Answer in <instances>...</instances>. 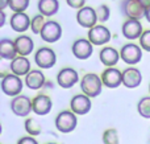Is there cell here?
Returning a JSON list of instances; mask_svg holds the SVG:
<instances>
[{"mask_svg": "<svg viewBox=\"0 0 150 144\" xmlns=\"http://www.w3.org/2000/svg\"><path fill=\"white\" fill-rule=\"evenodd\" d=\"M91 106L92 105H91L90 97H87L84 94L75 95L70 102L71 111H73L75 115H84V114H87L91 110Z\"/></svg>", "mask_w": 150, "mask_h": 144, "instance_id": "obj_14", "label": "cell"}, {"mask_svg": "<svg viewBox=\"0 0 150 144\" xmlns=\"http://www.w3.org/2000/svg\"><path fill=\"white\" fill-rule=\"evenodd\" d=\"M120 57L128 65H136L142 58V48L133 44V42L127 44L120 50Z\"/></svg>", "mask_w": 150, "mask_h": 144, "instance_id": "obj_6", "label": "cell"}, {"mask_svg": "<svg viewBox=\"0 0 150 144\" xmlns=\"http://www.w3.org/2000/svg\"><path fill=\"white\" fill-rule=\"evenodd\" d=\"M99 57H100V62L105 66H109V68H113V66L119 62L120 58H121L120 57V53L117 52L115 48H111V46L103 48V49L100 50Z\"/></svg>", "mask_w": 150, "mask_h": 144, "instance_id": "obj_20", "label": "cell"}, {"mask_svg": "<svg viewBox=\"0 0 150 144\" xmlns=\"http://www.w3.org/2000/svg\"><path fill=\"white\" fill-rule=\"evenodd\" d=\"M47 144H55V143H47Z\"/></svg>", "mask_w": 150, "mask_h": 144, "instance_id": "obj_39", "label": "cell"}, {"mask_svg": "<svg viewBox=\"0 0 150 144\" xmlns=\"http://www.w3.org/2000/svg\"><path fill=\"white\" fill-rule=\"evenodd\" d=\"M11 110L17 116H26L32 110V101L26 95H17L11 101Z\"/></svg>", "mask_w": 150, "mask_h": 144, "instance_id": "obj_8", "label": "cell"}, {"mask_svg": "<svg viewBox=\"0 0 150 144\" xmlns=\"http://www.w3.org/2000/svg\"><path fill=\"white\" fill-rule=\"evenodd\" d=\"M17 144H38V143H37V140L33 136H24L18 139Z\"/></svg>", "mask_w": 150, "mask_h": 144, "instance_id": "obj_33", "label": "cell"}, {"mask_svg": "<svg viewBox=\"0 0 150 144\" xmlns=\"http://www.w3.org/2000/svg\"><path fill=\"white\" fill-rule=\"evenodd\" d=\"M76 21L83 28L91 29L93 26H96V23H98L96 9H93L92 7H84L82 9H79L76 13Z\"/></svg>", "mask_w": 150, "mask_h": 144, "instance_id": "obj_10", "label": "cell"}, {"mask_svg": "<svg viewBox=\"0 0 150 144\" xmlns=\"http://www.w3.org/2000/svg\"><path fill=\"white\" fill-rule=\"evenodd\" d=\"M78 81H79L78 71L74 70L73 68H63L57 76L58 85L61 87H63V89H70Z\"/></svg>", "mask_w": 150, "mask_h": 144, "instance_id": "obj_13", "label": "cell"}, {"mask_svg": "<svg viewBox=\"0 0 150 144\" xmlns=\"http://www.w3.org/2000/svg\"><path fill=\"white\" fill-rule=\"evenodd\" d=\"M0 16H1V21H0V26H3L5 24V13H4V11H1L0 12Z\"/></svg>", "mask_w": 150, "mask_h": 144, "instance_id": "obj_35", "label": "cell"}, {"mask_svg": "<svg viewBox=\"0 0 150 144\" xmlns=\"http://www.w3.org/2000/svg\"><path fill=\"white\" fill-rule=\"evenodd\" d=\"M66 3L69 4V7L74 8V9H82L86 7V0H66Z\"/></svg>", "mask_w": 150, "mask_h": 144, "instance_id": "obj_32", "label": "cell"}, {"mask_svg": "<svg viewBox=\"0 0 150 144\" xmlns=\"http://www.w3.org/2000/svg\"><path fill=\"white\" fill-rule=\"evenodd\" d=\"M0 56L4 60L13 61L17 57V49H16L15 41L9 38H1L0 40Z\"/></svg>", "mask_w": 150, "mask_h": 144, "instance_id": "obj_23", "label": "cell"}, {"mask_svg": "<svg viewBox=\"0 0 150 144\" xmlns=\"http://www.w3.org/2000/svg\"><path fill=\"white\" fill-rule=\"evenodd\" d=\"M52 107L53 102L47 95L40 94L37 97H34L33 101H32V110L37 115H47L52 111Z\"/></svg>", "mask_w": 150, "mask_h": 144, "instance_id": "obj_16", "label": "cell"}, {"mask_svg": "<svg viewBox=\"0 0 150 144\" xmlns=\"http://www.w3.org/2000/svg\"><path fill=\"white\" fill-rule=\"evenodd\" d=\"M96 16H98V21L105 23L109 19V16H111V9H109V7L105 4H100L96 8Z\"/></svg>", "mask_w": 150, "mask_h": 144, "instance_id": "obj_30", "label": "cell"}, {"mask_svg": "<svg viewBox=\"0 0 150 144\" xmlns=\"http://www.w3.org/2000/svg\"><path fill=\"white\" fill-rule=\"evenodd\" d=\"M7 7H9V0H0V8H1V11H4Z\"/></svg>", "mask_w": 150, "mask_h": 144, "instance_id": "obj_34", "label": "cell"}, {"mask_svg": "<svg viewBox=\"0 0 150 144\" xmlns=\"http://www.w3.org/2000/svg\"><path fill=\"white\" fill-rule=\"evenodd\" d=\"M76 124L78 119L73 111H62L55 118V127L62 134H69V132L74 131Z\"/></svg>", "mask_w": 150, "mask_h": 144, "instance_id": "obj_3", "label": "cell"}, {"mask_svg": "<svg viewBox=\"0 0 150 144\" xmlns=\"http://www.w3.org/2000/svg\"><path fill=\"white\" fill-rule=\"evenodd\" d=\"M145 19L150 23V7L146 8V13H145Z\"/></svg>", "mask_w": 150, "mask_h": 144, "instance_id": "obj_36", "label": "cell"}, {"mask_svg": "<svg viewBox=\"0 0 150 144\" xmlns=\"http://www.w3.org/2000/svg\"><path fill=\"white\" fill-rule=\"evenodd\" d=\"M149 93H150V85H149Z\"/></svg>", "mask_w": 150, "mask_h": 144, "instance_id": "obj_38", "label": "cell"}, {"mask_svg": "<svg viewBox=\"0 0 150 144\" xmlns=\"http://www.w3.org/2000/svg\"><path fill=\"white\" fill-rule=\"evenodd\" d=\"M45 24H46V21H45V16L41 15V13H40V15H36L33 19H32V23H30L32 32H33L34 34H41Z\"/></svg>", "mask_w": 150, "mask_h": 144, "instance_id": "obj_26", "label": "cell"}, {"mask_svg": "<svg viewBox=\"0 0 150 144\" xmlns=\"http://www.w3.org/2000/svg\"><path fill=\"white\" fill-rule=\"evenodd\" d=\"M80 89H82L83 94L87 95L90 98H95L100 95L101 89H103V82L99 76L93 73L84 74L80 81Z\"/></svg>", "mask_w": 150, "mask_h": 144, "instance_id": "obj_1", "label": "cell"}, {"mask_svg": "<svg viewBox=\"0 0 150 144\" xmlns=\"http://www.w3.org/2000/svg\"><path fill=\"white\" fill-rule=\"evenodd\" d=\"M30 19L26 13L21 12V13H13L11 16V28L15 32L23 33V32L28 31L30 28Z\"/></svg>", "mask_w": 150, "mask_h": 144, "instance_id": "obj_19", "label": "cell"}, {"mask_svg": "<svg viewBox=\"0 0 150 144\" xmlns=\"http://www.w3.org/2000/svg\"><path fill=\"white\" fill-rule=\"evenodd\" d=\"M15 44H16V49H17L18 56L25 57V56H29L32 52H33L34 42L29 36L21 34V36H18L17 38L15 40Z\"/></svg>", "mask_w": 150, "mask_h": 144, "instance_id": "obj_22", "label": "cell"}, {"mask_svg": "<svg viewBox=\"0 0 150 144\" xmlns=\"http://www.w3.org/2000/svg\"><path fill=\"white\" fill-rule=\"evenodd\" d=\"M140 46L146 52H150V29L144 31L142 36L140 37Z\"/></svg>", "mask_w": 150, "mask_h": 144, "instance_id": "obj_31", "label": "cell"}, {"mask_svg": "<svg viewBox=\"0 0 150 144\" xmlns=\"http://www.w3.org/2000/svg\"><path fill=\"white\" fill-rule=\"evenodd\" d=\"M88 41L92 45H105L111 41V32L104 25H96L88 31Z\"/></svg>", "mask_w": 150, "mask_h": 144, "instance_id": "obj_7", "label": "cell"}, {"mask_svg": "<svg viewBox=\"0 0 150 144\" xmlns=\"http://www.w3.org/2000/svg\"><path fill=\"white\" fill-rule=\"evenodd\" d=\"M40 36L45 42H57L62 37V28L57 21H46Z\"/></svg>", "mask_w": 150, "mask_h": 144, "instance_id": "obj_11", "label": "cell"}, {"mask_svg": "<svg viewBox=\"0 0 150 144\" xmlns=\"http://www.w3.org/2000/svg\"><path fill=\"white\" fill-rule=\"evenodd\" d=\"M121 31H122L124 37L128 40L140 38L144 33L142 24L140 23V20H132V19H128V20L122 24Z\"/></svg>", "mask_w": 150, "mask_h": 144, "instance_id": "obj_15", "label": "cell"}, {"mask_svg": "<svg viewBox=\"0 0 150 144\" xmlns=\"http://www.w3.org/2000/svg\"><path fill=\"white\" fill-rule=\"evenodd\" d=\"M101 82L105 87L116 89L122 83V71L116 68H107L100 76Z\"/></svg>", "mask_w": 150, "mask_h": 144, "instance_id": "obj_9", "label": "cell"}, {"mask_svg": "<svg viewBox=\"0 0 150 144\" xmlns=\"http://www.w3.org/2000/svg\"><path fill=\"white\" fill-rule=\"evenodd\" d=\"M38 11L44 16H53L58 12L59 9V3L58 0H38Z\"/></svg>", "mask_w": 150, "mask_h": 144, "instance_id": "obj_24", "label": "cell"}, {"mask_svg": "<svg viewBox=\"0 0 150 144\" xmlns=\"http://www.w3.org/2000/svg\"><path fill=\"white\" fill-rule=\"evenodd\" d=\"M24 87V83L20 77L15 74H7L1 79V90L8 97H17L20 95L21 90Z\"/></svg>", "mask_w": 150, "mask_h": 144, "instance_id": "obj_2", "label": "cell"}, {"mask_svg": "<svg viewBox=\"0 0 150 144\" xmlns=\"http://www.w3.org/2000/svg\"><path fill=\"white\" fill-rule=\"evenodd\" d=\"M9 69L12 71V74L17 77H23V76H28L30 73V62L26 57H23V56H17L13 61H11Z\"/></svg>", "mask_w": 150, "mask_h": 144, "instance_id": "obj_18", "label": "cell"}, {"mask_svg": "<svg viewBox=\"0 0 150 144\" xmlns=\"http://www.w3.org/2000/svg\"><path fill=\"white\" fill-rule=\"evenodd\" d=\"M71 50H73V54L78 60H87L92 56L93 46L88 41V38H78L76 41H74Z\"/></svg>", "mask_w": 150, "mask_h": 144, "instance_id": "obj_12", "label": "cell"}, {"mask_svg": "<svg viewBox=\"0 0 150 144\" xmlns=\"http://www.w3.org/2000/svg\"><path fill=\"white\" fill-rule=\"evenodd\" d=\"M141 3H142L144 5H145V8H149L150 7V0H140Z\"/></svg>", "mask_w": 150, "mask_h": 144, "instance_id": "obj_37", "label": "cell"}, {"mask_svg": "<svg viewBox=\"0 0 150 144\" xmlns=\"http://www.w3.org/2000/svg\"><path fill=\"white\" fill-rule=\"evenodd\" d=\"M121 8H122V13L128 19L140 20V19L145 17L146 8L140 0H124Z\"/></svg>", "mask_w": 150, "mask_h": 144, "instance_id": "obj_4", "label": "cell"}, {"mask_svg": "<svg viewBox=\"0 0 150 144\" xmlns=\"http://www.w3.org/2000/svg\"><path fill=\"white\" fill-rule=\"evenodd\" d=\"M137 110L142 118L150 119V97H145L138 102L137 105Z\"/></svg>", "mask_w": 150, "mask_h": 144, "instance_id": "obj_27", "label": "cell"}, {"mask_svg": "<svg viewBox=\"0 0 150 144\" xmlns=\"http://www.w3.org/2000/svg\"><path fill=\"white\" fill-rule=\"evenodd\" d=\"M29 7V0H9V8L15 13H21Z\"/></svg>", "mask_w": 150, "mask_h": 144, "instance_id": "obj_29", "label": "cell"}, {"mask_svg": "<svg viewBox=\"0 0 150 144\" xmlns=\"http://www.w3.org/2000/svg\"><path fill=\"white\" fill-rule=\"evenodd\" d=\"M142 82V74L137 68H127L122 71V85L128 89H136Z\"/></svg>", "mask_w": 150, "mask_h": 144, "instance_id": "obj_17", "label": "cell"}, {"mask_svg": "<svg viewBox=\"0 0 150 144\" xmlns=\"http://www.w3.org/2000/svg\"><path fill=\"white\" fill-rule=\"evenodd\" d=\"M46 78L41 70H30V73L25 77V85L30 90H38L45 86Z\"/></svg>", "mask_w": 150, "mask_h": 144, "instance_id": "obj_21", "label": "cell"}, {"mask_svg": "<svg viewBox=\"0 0 150 144\" xmlns=\"http://www.w3.org/2000/svg\"><path fill=\"white\" fill-rule=\"evenodd\" d=\"M103 143L104 144H119V134L117 130L108 128L103 134Z\"/></svg>", "mask_w": 150, "mask_h": 144, "instance_id": "obj_28", "label": "cell"}, {"mask_svg": "<svg viewBox=\"0 0 150 144\" xmlns=\"http://www.w3.org/2000/svg\"><path fill=\"white\" fill-rule=\"evenodd\" d=\"M25 130L30 136H37V135L41 134L42 131V126L37 119H33V118H29L25 120Z\"/></svg>", "mask_w": 150, "mask_h": 144, "instance_id": "obj_25", "label": "cell"}, {"mask_svg": "<svg viewBox=\"0 0 150 144\" xmlns=\"http://www.w3.org/2000/svg\"><path fill=\"white\" fill-rule=\"evenodd\" d=\"M34 62H36V65L41 69H50L52 66L55 65V62H57L55 52L47 46L40 48V49L36 52V56H34Z\"/></svg>", "mask_w": 150, "mask_h": 144, "instance_id": "obj_5", "label": "cell"}]
</instances>
